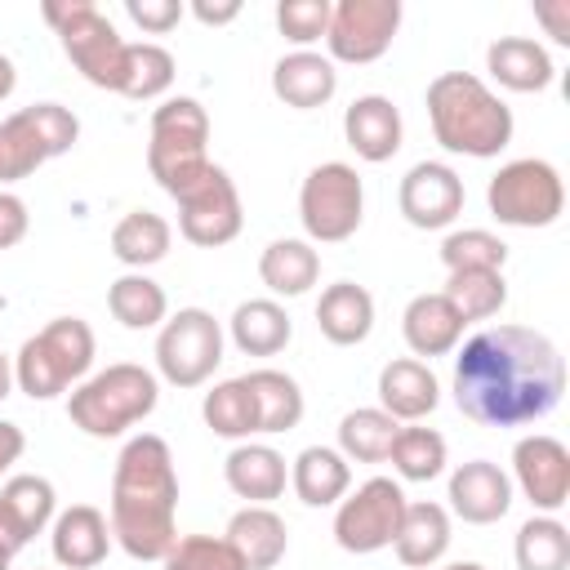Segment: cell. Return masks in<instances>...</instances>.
Masks as SVG:
<instances>
[{"instance_id":"6da1fadb","label":"cell","mask_w":570,"mask_h":570,"mask_svg":"<svg viewBox=\"0 0 570 570\" xmlns=\"http://www.w3.org/2000/svg\"><path fill=\"white\" fill-rule=\"evenodd\" d=\"M566 361L543 330L490 325L454 356V401L481 428H525L557 410Z\"/></svg>"},{"instance_id":"7a4b0ae2","label":"cell","mask_w":570,"mask_h":570,"mask_svg":"<svg viewBox=\"0 0 570 570\" xmlns=\"http://www.w3.org/2000/svg\"><path fill=\"white\" fill-rule=\"evenodd\" d=\"M178 512V472L174 454L156 432L129 436L116 472H111V539L134 557V561H160L174 539Z\"/></svg>"},{"instance_id":"3957f363","label":"cell","mask_w":570,"mask_h":570,"mask_svg":"<svg viewBox=\"0 0 570 570\" xmlns=\"http://www.w3.org/2000/svg\"><path fill=\"white\" fill-rule=\"evenodd\" d=\"M428 120L436 142L459 156L485 160L512 142V111L472 71H441L428 85Z\"/></svg>"},{"instance_id":"277c9868","label":"cell","mask_w":570,"mask_h":570,"mask_svg":"<svg viewBox=\"0 0 570 570\" xmlns=\"http://www.w3.org/2000/svg\"><path fill=\"white\" fill-rule=\"evenodd\" d=\"M156 374L134 365V361H116L98 374H89L71 401H67V414L80 432L89 436H120L125 428L142 423L151 410H156Z\"/></svg>"},{"instance_id":"5b68a950","label":"cell","mask_w":570,"mask_h":570,"mask_svg":"<svg viewBox=\"0 0 570 570\" xmlns=\"http://www.w3.org/2000/svg\"><path fill=\"white\" fill-rule=\"evenodd\" d=\"M94 365V330L80 316H53L40 334H31L13 356V383L31 401H53L71 383H80Z\"/></svg>"},{"instance_id":"8992f818","label":"cell","mask_w":570,"mask_h":570,"mask_svg":"<svg viewBox=\"0 0 570 570\" xmlns=\"http://www.w3.org/2000/svg\"><path fill=\"white\" fill-rule=\"evenodd\" d=\"M45 22L58 31L62 40V53L76 62V71L98 85V89H111L120 94V80H125V40L120 31L111 27V18L94 4V0H45L40 4Z\"/></svg>"},{"instance_id":"52a82bcc","label":"cell","mask_w":570,"mask_h":570,"mask_svg":"<svg viewBox=\"0 0 570 570\" xmlns=\"http://www.w3.org/2000/svg\"><path fill=\"white\" fill-rule=\"evenodd\" d=\"M205 147H209V116L196 98H169L151 111L147 169L169 196H178L187 183H196L209 169Z\"/></svg>"},{"instance_id":"ba28073f","label":"cell","mask_w":570,"mask_h":570,"mask_svg":"<svg viewBox=\"0 0 570 570\" xmlns=\"http://www.w3.org/2000/svg\"><path fill=\"white\" fill-rule=\"evenodd\" d=\"M80 138V120L58 102H31L0 120V183H18L36 174L49 156L71 151Z\"/></svg>"},{"instance_id":"9c48e42d","label":"cell","mask_w":570,"mask_h":570,"mask_svg":"<svg viewBox=\"0 0 570 570\" xmlns=\"http://www.w3.org/2000/svg\"><path fill=\"white\" fill-rule=\"evenodd\" d=\"M485 200H490V214L508 227H552L566 209V183L557 165L525 156V160H508L490 178Z\"/></svg>"},{"instance_id":"30bf717a","label":"cell","mask_w":570,"mask_h":570,"mask_svg":"<svg viewBox=\"0 0 570 570\" xmlns=\"http://www.w3.org/2000/svg\"><path fill=\"white\" fill-rule=\"evenodd\" d=\"M361 209H365V191H361V174L343 160H325L303 178L298 191V218L303 232L321 245H338L361 227Z\"/></svg>"},{"instance_id":"8fae6325","label":"cell","mask_w":570,"mask_h":570,"mask_svg":"<svg viewBox=\"0 0 570 570\" xmlns=\"http://www.w3.org/2000/svg\"><path fill=\"white\" fill-rule=\"evenodd\" d=\"M223 361V325L205 307L174 312L156 334V370L174 387H200Z\"/></svg>"},{"instance_id":"7c38bea8","label":"cell","mask_w":570,"mask_h":570,"mask_svg":"<svg viewBox=\"0 0 570 570\" xmlns=\"http://www.w3.org/2000/svg\"><path fill=\"white\" fill-rule=\"evenodd\" d=\"M405 494L392 476H370L365 485H356V494H343L338 499V512H334V539L343 552H379L396 539L401 530V517H405Z\"/></svg>"},{"instance_id":"4fadbf2b","label":"cell","mask_w":570,"mask_h":570,"mask_svg":"<svg viewBox=\"0 0 570 570\" xmlns=\"http://www.w3.org/2000/svg\"><path fill=\"white\" fill-rule=\"evenodd\" d=\"M174 200H178V232H183L191 245L218 249V245H227V240L240 236V223H245V214H240V191H236V183L227 178L223 165L209 160V169H205L196 183H187Z\"/></svg>"},{"instance_id":"5bb4252c","label":"cell","mask_w":570,"mask_h":570,"mask_svg":"<svg viewBox=\"0 0 570 570\" xmlns=\"http://www.w3.org/2000/svg\"><path fill=\"white\" fill-rule=\"evenodd\" d=\"M401 27V0H338L330 4L325 45L338 62H374L392 49V36Z\"/></svg>"},{"instance_id":"9a60e30c","label":"cell","mask_w":570,"mask_h":570,"mask_svg":"<svg viewBox=\"0 0 570 570\" xmlns=\"http://www.w3.org/2000/svg\"><path fill=\"white\" fill-rule=\"evenodd\" d=\"M512 472H517V485L525 490V499L539 508V512H561L566 499H570V450L548 436V432H534V436H521L512 445Z\"/></svg>"},{"instance_id":"2e32d148","label":"cell","mask_w":570,"mask_h":570,"mask_svg":"<svg viewBox=\"0 0 570 570\" xmlns=\"http://www.w3.org/2000/svg\"><path fill=\"white\" fill-rule=\"evenodd\" d=\"M396 200H401V214H405L410 227L436 232V227H450L463 214V178L441 160H419L401 178Z\"/></svg>"},{"instance_id":"e0dca14e","label":"cell","mask_w":570,"mask_h":570,"mask_svg":"<svg viewBox=\"0 0 570 570\" xmlns=\"http://www.w3.org/2000/svg\"><path fill=\"white\" fill-rule=\"evenodd\" d=\"M450 508H454V517H463L468 525H494V521L508 517V508H512V481H508L503 468L490 463V459L459 463V468L450 472Z\"/></svg>"},{"instance_id":"ac0fdd59","label":"cell","mask_w":570,"mask_h":570,"mask_svg":"<svg viewBox=\"0 0 570 570\" xmlns=\"http://www.w3.org/2000/svg\"><path fill=\"white\" fill-rule=\"evenodd\" d=\"M441 401V383L436 374L414 361V356H396L379 370V410L392 414L396 423H419L436 410Z\"/></svg>"},{"instance_id":"d6986e66","label":"cell","mask_w":570,"mask_h":570,"mask_svg":"<svg viewBox=\"0 0 570 570\" xmlns=\"http://www.w3.org/2000/svg\"><path fill=\"white\" fill-rule=\"evenodd\" d=\"M343 134H347V147L361 160L383 165L401 151V111L392 107V98L365 94L343 111Z\"/></svg>"},{"instance_id":"ffe728a7","label":"cell","mask_w":570,"mask_h":570,"mask_svg":"<svg viewBox=\"0 0 570 570\" xmlns=\"http://www.w3.org/2000/svg\"><path fill=\"white\" fill-rule=\"evenodd\" d=\"M111 548V525L98 508L71 503L53 517V561L62 570H94Z\"/></svg>"},{"instance_id":"44dd1931","label":"cell","mask_w":570,"mask_h":570,"mask_svg":"<svg viewBox=\"0 0 570 570\" xmlns=\"http://www.w3.org/2000/svg\"><path fill=\"white\" fill-rule=\"evenodd\" d=\"M316 325L334 347H356L374 330V298L356 281H334L316 298Z\"/></svg>"},{"instance_id":"7402d4cb","label":"cell","mask_w":570,"mask_h":570,"mask_svg":"<svg viewBox=\"0 0 570 570\" xmlns=\"http://www.w3.org/2000/svg\"><path fill=\"white\" fill-rule=\"evenodd\" d=\"M401 334H405V343H410L414 356H445L463 338V316L454 312V303L441 289L436 294H414L405 303Z\"/></svg>"},{"instance_id":"603a6c76","label":"cell","mask_w":570,"mask_h":570,"mask_svg":"<svg viewBox=\"0 0 570 570\" xmlns=\"http://www.w3.org/2000/svg\"><path fill=\"white\" fill-rule=\"evenodd\" d=\"M338 89V71L330 58L312 53V49H294L285 53L276 67H272V94L285 102V107H325Z\"/></svg>"},{"instance_id":"cb8c5ba5","label":"cell","mask_w":570,"mask_h":570,"mask_svg":"<svg viewBox=\"0 0 570 570\" xmlns=\"http://www.w3.org/2000/svg\"><path fill=\"white\" fill-rule=\"evenodd\" d=\"M223 539L240 552L245 570H272V566H281V557H285V548H289V530H285V521H281L267 503L240 508V512L227 521V534H223Z\"/></svg>"},{"instance_id":"d4e9b609","label":"cell","mask_w":570,"mask_h":570,"mask_svg":"<svg viewBox=\"0 0 570 570\" xmlns=\"http://www.w3.org/2000/svg\"><path fill=\"white\" fill-rule=\"evenodd\" d=\"M485 67L490 76L512 89V94H539L552 85V58L539 40L530 36H499L490 49H485Z\"/></svg>"},{"instance_id":"484cf974","label":"cell","mask_w":570,"mask_h":570,"mask_svg":"<svg viewBox=\"0 0 570 570\" xmlns=\"http://www.w3.org/2000/svg\"><path fill=\"white\" fill-rule=\"evenodd\" d=\"M223 476H227L232 494H236V499H249V503H272V499H281V494H285V481H289L285 459H281L272 445H254V441H245V445H236V450L227 454Z\"/></svg>"},{"instance_id":"4316f807","label":"cell","mask_w":570,"mask_h":570,"mask_svg":"<svg viewBox=\"0 0 570 570\" xmlns=\"http://www.w3.org/2000/svg\"><path fill=\"white\" fill-rule=\"evenodd\" d=\"M392 548H396L401 566H410V570L436 566L450 548V512L441 503H405V517H401Z\"/></svg>"},{"instance_id":"83f0119b","label":"cell","mask_w":570,"mask_h":570,"mask_svg":"<svg viewBox=\"0 0 570 570\" xmlns=\"http://www.w3.org/2000/svg\"><path fill=\"white\" fill-rule=\"evenodd\" d=\"M289 485H294V494H298L307 508H330V503H338V499L347 494L352 468H347V459H343L338 450H330V445H307V450L294 459V468H289Z\"/></svg>"},{"instance_id":"f1b7e54d","label":"cell","mask_w":570,"mask_h":570,"mask_svg":"<svg viewBox=\"0 0 570 570\" xmlns=\"http://www.w3.org/2000/svg\"><path fill=\"white\" fill-rule=\"evenodd\" d=\"M232 343L245 352V356H276L294 325H289V312L276 303V298H245L236 312H232Z\"/></svg>"},{"instance_id":"f546056e","label":"cell","mask_w":570,"mask_h":570,"mask_svg":"<svg viewBox=\"0 0 570 570\" xmlns=\"http://www.w3.org/2000/svg\"><path fill=\"white\" fill-rule=\"evenodd\" d=\"M258 276H263V285H267L272 294L298 298V294H307V289L316 285V276H321V254H316L307 240H294V236L272 240V245L263 249V258H258Z\"/></svg>"},{"instance_id":"4dcf8cb0","label":"cell","mask_w":570,"mask_h":570,"mask_svg":"<svg viewBox=\"0 0 570 570\" xmlns=\"http://www.w3.org/2000/svg\"><path fill=\"white\" fill-rule=\"evenodd\" d=\"M254 410H258V432H289L303 419V392L285 370H249L240 374Z\"/></svg>"},{"instance_id":"1f68e13d","label":"cell","mask_w":570,"mask_h":570,"mask_svg":"<svg viewBox=\"0 0 570 570\" xmlns=\"http://www.w3.org/2000/svg\"><path fill=\"white\" fill-rule=\"evenodd\" d=\"M169 223L151 209H129L116 227H111V254L125 263V267H151L169 254Z\"/></svg>"},{"instance_id":"d6a6232c","label":"cell","mask_w":570,"mask_h":570,"mask_svg":"<svg viewBox=\"0 0 570 570\" xmlns=\"http://www.w3.org/2000/svg\"><path fill=\"white\" fill-rule=\"evenodd\" d=\"M107 307H111V316H116L125 330H151V325L165 321L169 298H165V289H160L151 276L129 272V276L111 281V289H107Z\"/></svg>"},{"instance_id":"836d02e7","label":"cell","mask_w":570,"mask_h":570,"mask_svg":"<svg viewBox=\"0 0 570 570\" xmlns=\"http://www.w3.org/2000/svg\"><path fill=\"white\" fill-rule=\"evenodd\" d=\"M396 419L383 414L379 405H365V410H352L343 414L338 423V454L343 459H356V463H383L387 450H392V436H396Z\"/></svg>"},{"instance_id":"e575fe53","label":"cell","mask_w":570,"mask_h":570,"mask_svg":"<svg viewBox=\"0 0 570 570\" xmlns=\"http://www.w3.org/2000/svg\"><path fill=\"white\" fill-rule=\"evenodd\" d=\"M200 414H205L209 432L227 436V441H245V436L258 432V410H254V396H249L245 379H227L214 392H205Z\"/></svg>"},{"instance_id":"d590c367","label":"cell","mask_w":570,"mask_h":570,"mask_svg":"<svg viewBox=\"0 0 570 570\" xmlns=\"http://www.w3.org/2000/svg\"><path fill=\"white\" fill-rule=\"evenodd\" d=\"M517 566L521 570H570V530L557 517H530L517 530Z\"/></svg>"},{"instance_id":"8d00e7d4","label":"cell","mask_w":570,"mask_h":570,"mask_svg":"<svg viewBox=\"0 0 570 570\" xmlns=\"http://www.w3.org/2000/svg\"><path fill=\"white\" fill-rule=\"evenodd\" d=\"M387 459L401 481H432L445 472V436L432 428H396Z\"/></svg>"},{"instance_id":"74e56055","label":"cell","mask_w":570,"mask_h":570,"mask_svg":"<svg viewBox=\"0 0 570 570\" xmlns=\"http://www.w3.org/2000/svg\"><path fill=\"white\" fill-rule=\"evenodd\" d=\"M441 294L454 303V312L468 325V321H490L508 303V281L503 272H450Z\"/></svg>"},{"instance_id":"f35d334b","label":"cell","mask_w":570,"mask_h":570,"mask_svg":"<svg viewBox=\"0 0 570 570\" xmlns=\"http://www.w3.org/2000/svg\"><path fill=\"white\" fill-rule=\"evenodd\" d=\"M174 85V53L165 45H151V40H138L125 49V80H120V94L125 98H156Z\"/></svg>"},{"instance_id":"ab89813d","label":"cell","mask_w":570,"mask_h":570,"mask_svg":"<svg viewBox=\"0 0 570 570\" xmlns=\"http://www.w3.org/2000/svg\"><path fill=\"white\" fill-rule=\"evenodd\" d=\"M0 508L27 530V539H36L49 521H53V485L36 472H22V476H9L0 485Z\"/></svg>"},{"instance_id":"60d3db41","label":"cell","mask_w":570,"mask_h":570,"mask_svg":"<svg viewBox=\"0 0 570 570\" xmlns=\"http://www.w3.org/2000/svg\"><path fill=\"white\" fill-rule=\"evenodd\" d=\"M508 245L485 227H463L441 240V263L450 272H503Z\"/></svg>"},{"instance_id":"b9f144b4","label":"cell","mask_w":570,"mask_h":570,"mask_svg":"<svg viewBox=\"0 0 570 570\" xmlns=\"http://www.w3.org/2000/svg\"><path fill=\"white\" fill-rule=\"evenodd\" d=\"M160 561H165V570H245L240 552L214 534H183V539H174V548Z\"/></svg>"},{"instance_id":"7bdbcfd3","label":"cell","mask_w":570,"mask_h":570,"mask_svg":"<svg viewBox=\"0 0 570 570\" xmlns=\"http://www.w3.org/2000/svg\"><path fill=\"white\" fill-rule=\"evenodd\" d=\"M276 27L294 45H312L330 27V0H281L276 4Z\"/></svg>"},{"instance_id":"ee69618b","label":"cell","mask_w":570,"mask_h":570,"mask_svg":"<svg viewBox=\"0 0 570 570\" xmlns=\"http://www.w3.org/2000/svg\"><path fill=\"white\" fill-rule=\"evenodd\" d=\"M125 13H129L142 31L165 36L169 27H178V18H183L187 9H183V0H125Z\"/></svg>"},{"instance_id":"f6af8a7d","label":"cell","mask_w":570,"mask_h":570,"mask_svg":"<svg viewBox=\"0 0 570 570\" xmlns=\"http://www.w3.org/2000/svg\"><path fill=\"white\" fill-rule=\"evenodd\" d=\"M27 236V205L13 191H0V249L18 245Z\"/></svg>"},{"instance_id":"bcb514c9","label":"cell","mask_w":570,"mask_h":570,"mask_svg":"<svg viewBox=\"0 0 570 570\" xmlns=\"http://www.w3.org/2000/svg\"><path fill=\"white\" fill-rule=\"evenodd\" d=\"M22 450H27V436H22V428L18 423H4L0 419V476L22 459Z\"/></svg>"},{"instance_id":"7dc6e473","label":"cell","mask_w":570,"mask_h":570,"mask_svg":"<svg viewBox=\"0 0 570 570\" xmlns=\"http://www.w3.org/2000/svg\"><path fill=\"white\" fill-rule=\"evenodd\" d=\"M191 13H196L205 27H223V22L240 18V0H223V4H209V0H191Z\"/></svg>"},{"instance_id":"c3c4849f","label":"cell","mask_w":570,"mask_h":570,"mask_svg":"<svg viewBox=\"0 0 570 570\" xmlns=\"http://www.w3.org/2000/svg\"><path fill=\"white\" fill-rule=\"evenodd\" d=\"M27 543H31V539H27V530H22V525H18V521H13V517L0 508V552L13 561V557L27 548Z\"/></svg>"},{"instance_id":"681fc988","label":"cell","mask_w":570,"mask_h":570,"mask_svg":"<svg viewBox=\"0 0 570 570\" xmlns=\"http://www.w3.org/2000/svg\"><path fill=\"white\" fill-rule=\"evenodd\" d=\"M566 13H570V4H557V9L543 4V9H539V18L552 27V40H557V45H570V18H566Z\"/></svg>"},{"instance_id":"f907efd6","label":"cell","mask_w":570,"mask_h":570,"mask_svg":"<svg viewBox=\"0 0 570 570\" xmlns=\"http://www.w3.org/2000/svg\"><path fill=\"white\" fill-rule=\"evenodd\" d=\"M13 85H18V76H13V62H9L4 53H0V102H4L9 94H13Z\"/></svg>"},{"instance_id":"816d5d0a","label":"cell","mask_w":570,"mask_h":570,"mask_svg":"<svg viewBox=\"0 0 570 570\" xmlns=\"http://www.w3.org/2000/svg\"><path fill=\"white\" fill-rule=\"evenodd\" d=\"M13 392V365H9V356L0 352V401Z\"/></svg>"},{"instance_id":"f5cc1de1","label":"cell","mask_w":570,"mask_h":570,"mask_svg":"<svg viewBox=\"0 0 570 570\" xmlns=\"http://www.w3.org/2000/svg\"><path fill=\"white\" fill-rule=\"evenodd\" d=\"M445 570H485L481 561H454V566H445Z\"/></svg>"},{"instance_id":"db71d44e","label":"cell","mask_w":570,"mask_h":570,"mask_svg":"<svg viewBox=\"0 0 570 570\" xmlns=\"http://www.w3.org/2000/svg\"><path fill=\"white\" fill-rule=\"evenodd\" d=\"M0 570H9V557H4V552H0Z\"/></svg>"}]
</instances>
